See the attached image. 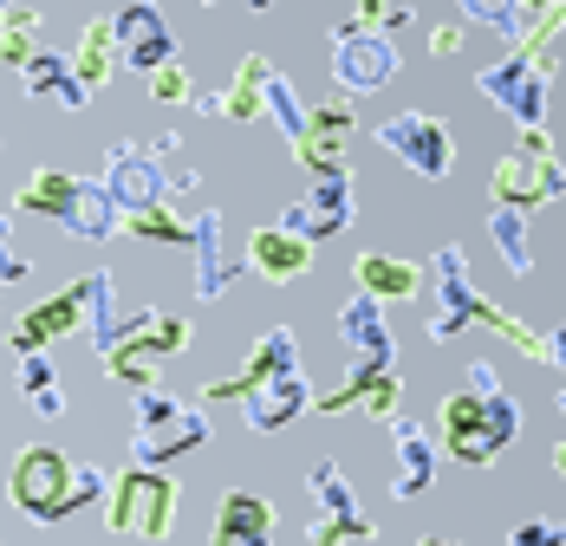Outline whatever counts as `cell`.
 I'll return each mask as SVG.
<instances>
[{"mask_svg": "<svg viewBox=\"0 0 566 546\" xmlns=\"http://www.w3.org/2000/svg\"><path fill=\"white\" fill-rule=\"evenodd\" d=\"M157 371H164V351H157V345L137 332V319H130V338L105 351V378H117L124 390H150V384H157Z\"/></svg>", "mask_w": 566, "mask_h": 546, "instance_id": "obj_31", "label": "cell"}, {"mask_svg": "<svg viewBox=\"0 0 566 546\" xmlns=\"http://www.w3.org/2000/svg\"><path fill=\"white\" fill-rule=\"evenodd\" d=\"M509 546H566V527L560 521H521L509 534Z\"/></svg>", "mask_w": 566, "mask_h": 546, "instance_id": "obj_43", "label": "cell"}, {"mask_svg": "<svg viewBox=\"0 0 566 546\" xmlns=\"http://www.w3.org/2000/svg\"><path fill=\"white\" fill-rule=\"evenodd\" d=\"M547 365L560 371V410H566V319L554 332H547Z\"/></svg>", "mask_w": 566, "mask_h": 546, "instance_id": "obj_45", "label": "cell"}, {"mask_svg": "<svg viewBox=\"0 0 566 546\" xmlns=\"http://www.w3.org/2000/svg\"><path fill=\"white\" fill-rule=\"evenodd\" d=\"M274 59L261 53H241V65H234V85L228 92H196L189 105L202 111V117H228V124H254L261 117V72H268Z\"/></svg>", "mask_w": 566, "mask_h": 546, "instance_id": "obj_25", "label": "cell"}, {"mask_svg": "<svg viewBox=\"0 0 566 546\" xmlns=\"http://www.w3.org/2000/svg\"><path fill=\"white\" fill-rule=\"evenodd\" d=\"M27 273H33V261L13 254V221L0 216V286H13V280H27Z\"/></svg>", "mask_w": 566, "mask_h": 546, "instance_id": "obj_42", "label": "cell"}, {"mask_svg": "<svg viewBox=\"0 0 566 546\" xmlns=\"http://www.w3.org/2000/svg\"><path fill=\"white\" fill-rule=\"evenodd\" d=\"M489 241H495L509 273H521V280L534 273V248H527V216L521 209H489Z\"/></svg>", "mask_w": 566, "mask_h": 546, "instance_id": "obj_35", "label": "cell"}, {"mask_svg": "<svg viewBox=\"0 0 566 546\" xmlns=\"http://www.w3.org/2000/svg\"><path fill=\"white\" fill-rule=\"evenodd\" d=\"M202 7H222V0H202ZM241 7H248V13H268L274 0H241Z\"/></svg>", "mask_w": 566, "mask_h": 546, "instance_id": "obj_47", "label": "cell"}, {"mask_svg": "<svg viewBox=\"0 0 566 546\" xmlns=\"http://www.w3.org/2000/svg\"><path fill=\"white\" fill-rule=\"evenodd\" d=\"M78 326H85V273H78L72 286H59L53 300H40V306L20 313L13 351H20V358H27V351H46V345H59V338H72Z\"/></svg>", "mask_w": 566, "mask_h": 546, "instance_id": "obj_16", "label": "cell"}, {"mask_svg": "<svg viewBox=\"0 0 566 546\" xmlns=\"http://www.w3.org/2000/svg\"><path fill=\"white\" fill-rule=\"evenodd\" d=\"M397 397H403V384H397L391 365H385V371L352 365L339 390L313 397V410H319V417H352V410H365V417H385V423H391V417H397Z\"/></svg>", "mask_w": 566, "mask_h": 546, "instance_id": "obj_19", "label": "cell"}, {"mask_svg": "<svg viewBox=\"0 0 566 546\" xmlns=\"http://www.w3.org/2000/svg\"><path fill=\"white\" fill-rule=\"evenodd\" d=\"M150 98H157V105H189V98H196V78L170 59V65H157V72H150Z\"/></svg>", "mask_w": 566, "mask_h": 546, "instance_id": "obj_41", "label": "cell"}, {"mask_svg": "<svg viewBox=\"0 0 566 546\" xmlns=\"http://www.w3.org/2000/svg\"><path fill=\"white\" fill-rule=\"evenodd\" d=\"M241 267L261 273L268 286H293V280H306V273H313V241H300V234H286L281 221H268V228H254V234H248Z\"/></svg>", "mask_w": 566, "mask_h": 546, "instance_id": "obj_18", "label": "cell"}, {"mask_svg": "<svg viewBox=\"0 0 566 546\" xmlns=\"http://www.w3.org/2000/svg\"><path fill=\"white\" fill-rule=\"evenodd\" d=\"M430 53H437V59H455V53H462V27H455V20L430 33Z\"/></svg>", "mask_w": 566, "mask_h": 546, "instance_id": "obj_46", "label": "cell"}, {"mask_svg": "<svg viewBox=\"0 0 566 546\" xmlns=\"http://www.w3.org/2000/svg\"><path fill=\"white\" fill-rule=\"evenodd\" d=\"M20 390H27V403H33L40 417H65V384H59L46 351H27V358H20Z\"/></svg>", "mask_w": 566, "mask_h": 546, "instance_id": "obj_36", "label": "cell"}, {"mask_svg": "<svg viewBox=\"0 0 566 546\" xmlns=\"http://www.w3.org/2000/svg\"><path fill=\"white\" fill-rule=\"evenodd\" d=\"M306 494H313V507H319V521H371L365 507H358V494L345 482V469L326 455V462H313V475H306Z\"/></svg>", "mask_w": 566, "mask_h": 546, "instance_id": "obj_33", "label": "cell"}, {"mask_svg": "<svg viewBox=\"0 0 566 546\" xmlns=\"http://www.w3.org/2000/svg\"><path fill=\"white\" fill-rule=\"evenodd\" d=\"M112 40H117V59H124L130 72H144V78L176 59V27L157 0H124L112 13Z\"/></svg>", "mask_w": 566, "mask_h": 546, "instance_id": "obj_11", "label": "cell"}, {"mask_svg": "<svg viewBox=\"0 0 566 546\" xmlns=\"http://www.w3.org/2000/svg\"><path fill=\"white\" fill-rule=\"evenodd\" d=\"M554 72H560V53H509L475 72V92L502 117H514V130L521 124H547V85H554Z\"/></svg>", "mask_w": 566, "mask_h": 546, "instance_id": "obj_7", "label": "cell"}, {"mask_svg": "<svg viewBox=\"0 0 566 546\" xmlns=\"http://www.w3.org/2000/svg\"><path fill=\"white\" fill-rule=\"evenodd\" d=\"M130 319H137V313H124V306H117V280H112V273H85V338H92V351H98V358H105L112 345L130 338Z\"/></svg>", "mask_w": 566, "mask_h": 546, "instance_id": "obj_26", "label": "cell"}, {"mask_svg": "<svg viewBox=\"0 0 566 546\" xmlns=\"http://www.w3.org/2000/svg\"><path fill=\"white\" fill-rule=\"evenodd\" d=\"M345 20L365 27V33H397V27H410V7H403V0H358Z\"/></svg>", "mask_w": 566, "mask_h": 546, "instance_id": "obj_40", "label": "cell"}, {"mask_svg": "<svg viewBox=\"0 0 566 546\" xmlns=\"http://www.w3.org/2000/svg\"><path fill=\"white\" fill-rule=\"evenodd\" d=\"M72 475H78V462H72L65 449L27 442V449L13 455L7 494H13V507H20L33 527H53V521H65V514H78V501H72Z\"/></svg>", "mask_w": 566, "mask_h": 546, "instance_id": "obj_6", "label": "cell"}, {"mask_svg": "<svg viewBox=\"0 0 566 546\" xmlns=\"http://www.w3.org/2000/svg\"><path fill=\"white\" fill-rule=\"evenodd\" d=\"M59 228H72L78 241H112L117 228H124V209L112 202V189L98 182V176H78V189H72V209Z\"/></svg>", "mask_w": 566, "mask_h": 546, "instance_id": "obj_27", "label": "cell"}, {"mask_svg": "<svg viewBox=\"0 0 566 546\" xmlns=\"http://www.w3.org/2000/svg\"><path fill=\"white\" fill-rule=\"evenodd\" d=\"M72 189H78V176H72V169H33V176L20 182V196H13V209H20V216H46V221H65V209H72Z\"/></svg>", "mask_w": 566, "mask_h": 546, "instance_id": "obj_32", "label": "cell"}, {"mask_svg": "<svg viewBox=\"0 0 566 546\" xmlns=\"http://www.w3.org/2000/svg\"><path fill=\"white\" fill-rule=\"evenodd\" d=\"M72 72H78L85 92H105V85H112V72H117L112 20H85V33H78V46H72Z\"/></svg>", "mask_w": 566, "mask_h": 546, "instance_id": "obj_30", "label": "cell"}, {"mask_svg": "<svg viewBox=\"0 0 566 546\" xmlns=\"http://www.w3.org/2000/svg\"><path fill=\"white\" fill-rule=\"evenodd\" d=\"M189 261H196V300H202V306H209V300H222L228 286L241 280V261L228 254L222 209H202V216L189 221Z\"/></svg>", "mask_w": 566, "mask_h": 546, "instance_id": "obj_15", "label": "cell"}, {"mask_svg": "<svg viewBox=\"0 0 566 546\" xmlns=\"http://www.w3.org/2000/svg\"><path fill=\"white\" fill-rule=\"evenodd\" d=\"M397 40L391 33H365V27H352L339 20L333 27V85H339V98H371V92H385L397 78Z\"/></svg>", "mask_w": 566, "mask_h": 546, "instance_id": "obj_10", "label": "cell"}, {"mask_svg": "<svg viewBox=\"0 0 566 546\" xmlns=\"http://www.w3.org/2000/svg\"><path fill=\"white\" fill-rule=\"evenodd\" d=\"M352 105L345 98H326V105H306V137L293 144L300 169L313 176H345V144H352Z\"/></svg>", "mask_w": 566, "mask_h": 546, "instance_id": "obj_14", "label": "cell"}, {"mask_svg": "<svg viewBox=\"0 0 566 546\" xmlns=\"http://www.w3.org/2000/svg\"><path fill=\"white\" fill-rule=\"evenodd\" d=\"M554 475H560V482H566V437L554 442Z\"/></svg>", "mask_w": 566, "mask_h": 546, "instance_id": "obj_48", "label": "cell"}, {"mask_svg": "<svg viewBox=\"0 0 566 546\" xmlns=\"http://www.w3.org/2000/svg\"><path fill=\"white\" fill-rule=\"evenodd\" d=\"M176 501H182V489H176L164 469H124V475H112V494H105V527L112 534H124V540H170L176 534Z\"/></svg>", "mask_w": 566, "mask_h": 546, "instance_id": "obj_5", "label": "cell"}, {"mask_svg": "<svg viewBox=\"0 0 566 546\" xmlns=\"http://www.w3.org/2000/svg\"><path fill=\"white\" fill-rule=\"evenodd\" d=\"M209 437H216L209 430V410H196L189 397H170L164 384L137 390V403H130V462L137 469H164L176 455L202 449Z\"/></svg>", "mask_w": 566, "mask_h": 546, "instance_id": "obj_4", "label": "cell"}, {"mask_svg": "<svg viewBox=\"0 0 566 546\" xmlns=\"http://www.w3.org/2000/svg\"><path fill=\"white\" fill-rule=\"evenodd\" d=\"M20 78H27V98H53L59 111H85V105H92V92L78 85L72 59L53 53V46H46V53H33V65H27Z\"/></svg>", "mask_w": 566, "mask_h": 546, "instance_id": "obj_28", "label": "cell"}, {"mask_svg": "<svg viewBox=\"0 0 566 546\" xmlns=\"http://www.w3.org/2000/svg\"><path fill=\"white\" fill-rule=\"evenodd\" d=\"M306 410H313V384L300 378V365L281 371V378H268L254 397H241V423H248L254 437H274L286 423H300Z\"/></svg>", "mask_w": 566, "mask_h": 546, "instance_id": "obj_20", "label": "cell"}, {"mask_svg": "<svg viewBox=\"0 0 566 546\" xmlns=\"http://www.w3.org/2000/svg\"><path fill=\"white\" fill-rule=\"evenodd\" d=\"M437 430H443V449H450L462 469H489L514 437H521V403H514L502 378H495V365H469V384L443 397V410H437Z\"/></svg>", "mask_w": 566, "mask_h": 546, "instance_id": "obj_1", "label": "cell"}, {"mask_svg": "<svg viewBox=\"0 0 566 546\" xmlns=\"http://www.w3.org/2000/svg\"><path fill=\"white\" fill-rule=\"evenodd\" d=\"M124 234H137V241H157V248H189V221L176 216L170 202L130 209V216H124Z\"/></svg>", "mask_w": 566, "mask_h": 546, "instance_id": "obj_37", "label": "cell"}, {"mask_svg": "<svg viewBox=\"0 0 566 546\" xmlns=\"http://www.w3.org/2000/svg\"><path fill=\"white\" fill-rule=\"evenodd\" d=\"M391 494L397 501H417V494L437 482V442H430V430L417 423V417H403L397 410L391 417Z\"/></svg>", "mask_w": 566, "mask_h": 546, "instance_id": "obj_21", "label": "cell"}, {"mask_svg": "<svg viewBox=\"0 0 566 546\" xmlns=\"http://www.w3.org/2000/svg\"><path fill=\"white\" fill-rule=\"evenodd\" d=\"M352 286L371 293L378 306H397V300H417L430 286V273L417 267V261H403V254H358L352 261Z\"/></svg>", "mask_w": 566, "mask_h": 546, "instance_id": "obj_23", "label": "cell"}, {"mask_svg": "<svg viewBox=\"0 0 566 546\" xmlns=\"http://www.w3.org/2000/svg\"><path fill=\"white\" fill-rule=\"evenodd\" d=\"M462 7V20H475V27H502L514 13V0H455Z\"/></svg>", "mask_w": 566, "mask_h": 546, "instance_id": "obj_44", "label": "cell"}, {"mask_svg": "<svg viewBox=\"0 0 566 546\" xmlns=\"http://www.w3.org/2000/svg\"><path fill=\"white\" fill-rule=\"evenodd\" d=\"M345 221H352V176H313V189L281 209V228L300 234V241H313V248L333 241Z\"/></svg>", "mask_w": 566, "mask_h": 546, "instance_id": "obj_13", "label": "cell"}, {"mask_svg": "<svg viewBox=\"0 0 566 546\" xmlns=\"http://www.w3.org/2000/svg\"><path fill=\"white\" fill-rule=\"evenodd\" d=\"M137 332H144L164 358L189 351V319H182V313H137Z\"/></svg>", "mask_w": 566, "mask_h": 546, "instance_id": "obj_38", "label": "cell"}, {"mask_svg": "<svg viewBox=\"0 0 566 546\" xmlns=\"http://www.w3.org/2000/svg\"><path fill=\"white\" fill-rule=\"evenodd\" d=\"M33 53H46V46H40V7H33V0H20V7H7V13H0V65L27 72Z\"/></svg>", "mask_w": 566, "mask_h": 546, "instance_id": "obj_34", "label": "cell"}, {"mask_svg": "<svg viewBox=\"0 0 566 546\" xmlns=\"http://www.w3.org/2000/svg\"><path fill=\"white\" fill-rule=\"evenodd\" d=\"M339 338H345V351H352V365H365V371H385L397 358L391 319H385V306L371 293H352L339 306Z\"/></svg>", "mask_w": 566, "mask_h": 546, "instance_id": "obj_17", "label": "cell"}, {"mask_svg": "<svg viewBox=\"0 0 566 546\" xmlns=\"http://www.w3.org/2000/svg\"><path fill=\"white\" fill-rule=\"evenodd\" d=\"M417 546H462V540H417Z\"/></svg>", "mask_w": 566, "mask_h": 546, "instance_id": "obj_49", "label": "cell"}, {"mask_svg": "<svg viewBox=\"0 0 566 546\" xmlns=\"http://www.w3.org/2000/svg\"><path fill=\"white\" fill-rule=\"evenodd\" d=\"M254 540H274V501L268 494H248V489H228L222 507H216L209 546H254Z\"/></svg>", "mask_w": 566, "mask_h": 546, "instance_id": "obj_24", "label": "cell"}, {"mask_svg": "<svg viewBox=\"0 0 566 546\" xmlns=\"http://www.w3.org/2000/svg\"><path fill=\"white\" fill-rule=\"evenodd\" d=\"M261 117L286 137V150L306 137V98L293 92V78H286L281 65H268V72H261Z\"/></svg>", "mask_w": 566, "mask_h": 546, "instance_id": "obj_29", "label": "cell"}, {"mask_svg": "<svg viewBox=\"0 0 566 546\" xmlns=\"http://www.w3.org/2000/svg\"><path fill=\"white\" fill-rule=\"evenodd\" d=\"M254 546H274V540H254Z\"/></svg>", "mask_w": 566, "mask_h": 546, "instance_id": "obj_51", "label": "cell"}, {"mask_svg": "<svg viewBox=\"0 0 566 546\" xmlns=\"http://www.w3.org/2000/svg\"><path fill=\"white\" fill-rule=\"evenodd\" d=\"M293 365H300V338H293V326H268L261 338H254V351H248L241 371L202 384L196 397H202V403H241V397H254L268 378H281V371H293Z\"/></svg>", "mask_w": 566, "mask_h": 546, "instance_id": "obj_12", "label": "cell"}, {"mask_svg": "<svg viewBox=\"0 0 566 546\" xmlns=\"http://www.w3.org/2000/svg\"><path fill=\"white\" fill-rule=\"evenodd\" d=\"M371 137H378V150H391L397 164L410 169V176H423V182H443L455 169V130L437 111H397Z\"/></svg>", "mask_w": 566, "mask_h": 546, "instance_id": "obj_8", "label": "cell"}, {"mask_svg": "<svg viewBox=\"0 0 566 546\" xmlns=\"http://www.w3.org/2000/svg\"><path fill=\"white\" fill-rule=\"evenodd\" d=\"M509 53H560L566 46V0H514V13L495 27Z\"/></svg>", "mask_w": 566, "mask_h": 546, "instance_id": "obj_22", "label": "cell"}, {"mask_svg": "<svg viewBox=\"0 0 566 546\" xmlns=\"http://www.w3.org/2000/svg\"><path fill=\"white\" fill-rule=\"evenodd\" d=\"M489 196H495V209H521V216L566 196V164L554 150V137H547V124L514 130V150H502L495 169H489Z\"/></svg>", "mask_w": 566, "mask_h": 546, "instance_id": "obj_3", "label": "cell"}, {"mask_svg": "<svg viewBox=\"0 0 566 546\" xmlns=\"http://www.w3.org/2000/svg\"><path fill=\"white\" fill-rule=\"evenodd\" d=\"M423 273H430V300H437V313H430V338H437V345L455 338V332H469V326H489L495 338H509V345H521L527 358L547 365V332L527 326V319H514V313H502L489 293H475L462 248H437Z\"/></svg>", "mask_w": 566, "mask_h": 546, "instance_id": "obj_2", "label": "cell"}, {"mask_svg": "<svg viewBox=\"0 0 566 546\" xmlns=\"http://www.w3.org/2000/svg\"><path fill=\"white\" fill-rule=\"evenodd\" d=\"M7 7H20V0H0V13H7Z\"/></svg>", "mask_w": 566, "mask_h": 546, "instance_id": "obj_50", "label": "cell"}, {"mask_svg": "<svg viewBox=\"0 0 566 546\" xmlns=\"http://www.w3.org/2000/svg\"><path fill=\"white\" fill-rule=\"evenodd\" d=\"M378 540V521H313L306 546H371Z\"/></svg>", "mask_w": 566, "mask_h": 546, "instance_id": "obj_39", "label": "cell"}, {"mask_svg": "<svg viewBox=\"0 0 566 546\" xmlns=\"http://www.w3.org/2000/svg\"><path fill=\"white\" fill-rule=\"evenodd\" d=\"M182 150V137H157V144H117L112 157H105V189H112V202L130 216V209H150V202H170V169L164 157Z\"/></svg>", "mask_w": 566, "mask_h": 546, "instance_id": "obj_9", "label": "cell"}]
</instances>
